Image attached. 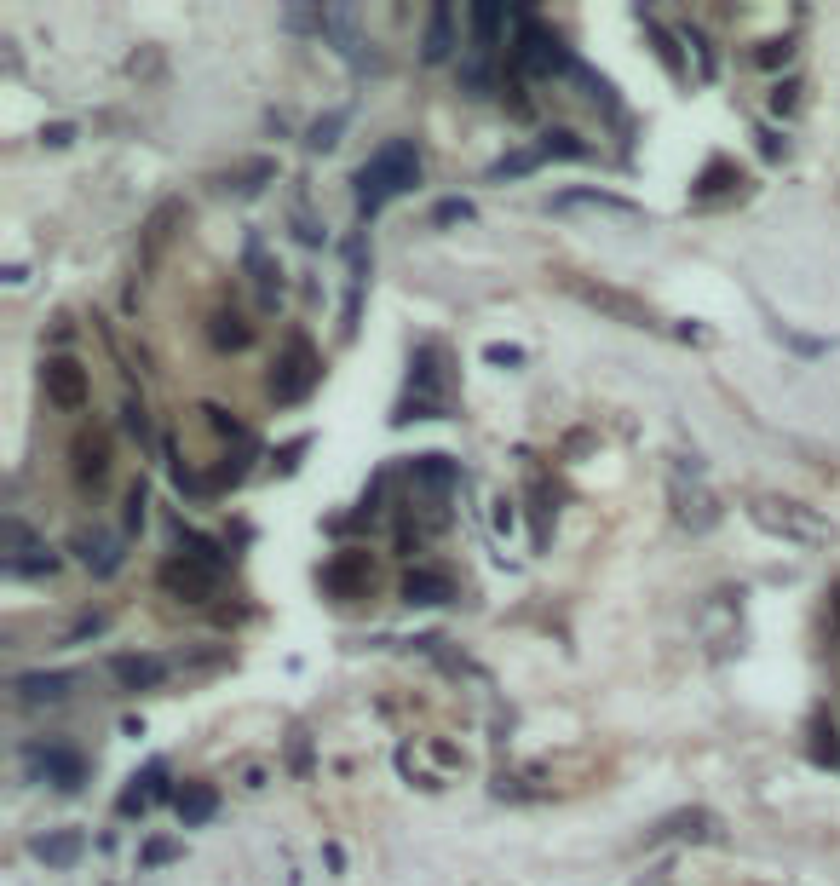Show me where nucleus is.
Listing matches in <instances>:
<instances>
[{"label":"nucleus","mask_w":840,"mask_h":886,"mask_svg":"<svg viewBox=\"0 0 840 886\" xmlns=\"http://www.w3.org/2000/svg\"><path fill=\"white\" fill-rule=\"evenodd\" d=\"M547 162L536 144L530 150H513V156H501V162H490V185H501V179H524V173H536V167Z\"/></svg>","instance_id":"nucleus-30"},{"label":"nucleus","mask_w":840,"mask_h":886,"mask_svg":"<svg viewBox=\"0 0 840 886\" xmlns=\"http://www.w3.org/2000/svg\"><path fill=\"white\" fill-rule=\"evenodd\" d=\"M829 616H835V628H840V582L829 587Z\"/></svg>","instance_id":"nucleus-49"},{"label":"nucleus","mask_w":840,"mask_h":886,"mask_svg":"<svg viewBox=\"0 0 840 886\" xmlns=\"http://www.w3.org/2000/svg\"><path fill=\"white\" fill-rule=\"evenodd\" d=\"M248 271H254V282H259V294H265V305L277 300V288H282V271L271 265V254H265V236H248Z\"/></svg>","instance_id":"nucleus-26"},{"label":"nucleus","mask_w":840,"mask_h":886,"mask_svg":"<svg viewBox=\"0 0 840 886\" xmlns=\"http://www.w3.org/2000/svg\"><path fill=\"white\" fill-rule=\"evenodd\" d=\"M369 587H374V564H369V553L346 547V553H334V559L323 564V593H328V599H363Z\"/></svg>","instance_id":"nucleus-8"},{"label":"nucleus","mask_w":840,"mask_h":886,"mask_svg":"<svg viewBox=\"0 0 840 886\" xmlns=\"http://www.w3.org/2000/svg\"><path fill=\"white\" fill-rule=\"evenodd\" d=\"M484 357H490V363H524V351L518 346H490Z\"/></svg>","instance_id":"nucleus-47"},{"label":"nucleus","mask_w":840,"mask_h":886,"mask_svg":"<svg viewBox=\"0 0 840 886\" xmlns=\"http://www.w3.org/2000/svg\"><path fill=\"white\" fill-rule=\"evenodd\" d=\"M656 840H720V817L691 806V812H674L656 823Z\"/></svg>","instance_id":"nucleus-20"},{"label":"nucleus","mask_w":840,"mask_h":886,"mask_svg":"<svg viewBox=\"0 0 840 886\" xmlns=\"http://www.w3.org/2000/svg\"><path fill=\"white\" fill-rule=\"evenodd\" d=\"M12 691H18V702H29V708H41V702H64L75 691V674H64V668H52V674H18V679H12Z\"/></svg>","instance_id":"nucleus-18"},{"label":"nucleus","mask_w":840,"mask_h":886,"mask_svg":"<svg viewBox=\"0 0 840 886\" xmlns=\"http://www.w3.org/2000/svg\"><path fill=\"white\" fill-rule=\"evenodd\" d=\"M277 179V162L271 156H254V162H242V167H231V173H219L213 185L219 190H236V196H254V190H265Z\"/></svg>","instance_id":"nucleus-24"},{"label":"nucleus","mask_w":840,"mask_h":886,"mask_svg":"<svg viewBox=\"0 0 840 886\" xmlns=\"http://www.w3.org/2000/svg\"><path fill=\"white\" fill-rule=\"evenodd\" d=\"M351 185H357V219H374L392 196H409L420 185V150L409 139H386L351 173Z\"/></svg>","instance_id":"nucleus-1"},{"label":"nucleus","mask_w":840,"mask_h":886,"mask_svg":"<svg viewBox=\"0 0 840 886\" xmlns=\"http://www.w3.org/2000/svg\"><path fill=\"white\" fill-rule=\"evenodd\" d=\"M41 386H47V403L64 409V415L87 409V397H93V380H87V369L75 357H47L41 363Z\"/></svg>","instance_id":"nucleus-7"},{"label":"nucleus","mask_w":840,"mask_h":886,"mask_svg":"<svg viewBox=\"0 0 840 886\" xmlns=\"http://www.w3.org/2000/svg\"><path fill=\"white\" fill-rule=\"evenodd\" d=\"M639 24H645V41L656 47V58H662V70H668V75H685V58H679L674 35H668V29L656 24V18H639Z\"/></svg>","instance_id":"nucleus-31"},{"label":"nucleus","mask_w":840,"mask_h":886,"mask_svg":"<svg viewBox=\"0 0 840 886\" xmlns=\"http://www.w3.org/2000/svg\"><path fill=\"white\" fill-rule=\"evenodd\" d=\"M0 536H6V547H12V559H29V553H41V541L29 536V524L18 513L0 518Z\"/></svg>","instance_id":"nucleus-33"},{"label":"nucleus","mask_w":840,"mask_h":886,"mask_svg":"<svg viewBox=\"0 0 840 886\" xmlns=\"http://www.w3.org/2000/svg\"><path fill=\"white\" fill-rule=\"evenodd\" d=\"M173 806H179V823H185V829H202V823L219 812V789L196 777V783H185V789L173 794Z\"/></svg>","instance_id":"nucleus-23"},{"label":"nucleus","mask_w":840,"mask_h":886,"mask_svg":"<svg viewBox=\"0 0 840 886\" xmlns=\"http://www.w3.org/2000/svg\"><path fill=\"white\" fill-rule=\"evenodd\" d=\"M167 674H173V662H167V656H150V651L110 656V679H116L121 691H156Z\"/></svg>","instance_id":"nucleus-11"},{"label":"nucleus","mask_w":840,"mask_h":886,"mask_svg":"<svg viewBox=\"0 0 840 886\" xmlns=\"http://www.w3.org/2000/svg\"><path fill=\"white\" fill-rule=\"evenodd\" d=\"M75 559L87 564L93 576H116L121 570V541L104 536V530H81V536H75Z\"/></svg>","instance_id":"nucleus-19"},{"label":"nucleus","mask_w":840,"mask_h":886,"mask_svg":"<svg viewBox=\"0 0 840 886\" xmlns=\"http://www.w3.org/2000/svg\"><path fill=\"white\" fill-rule=\"evenodd\" d=\"M720 190H743V173H737L731 162H708V173L697 179V190H691V196H697V202H714Z\"/></svg>","instance_id":"nucleus-28"},{"label":"nucleus","mask_w":840,"mask_h":886,"mask_svg":"<svg viewBox=\"0 0 840 886\" xmlns=\"http://www.w3.org/2000/svg\"><path fill=\"white\" fill-rule=\"evenodd\" d=\"M449 52H455V12H449L444 0L426 12V35H420V58L426 64H444Z\"/></svg>","instance_id":"nucleus-22"},{"label":"nucleus","mask_w":840,"mask_h":886,"mask_svg":"<svg viewBox=\"0 0 840 886\" xmlns=\"http://www.w3.org/2000/svg\"><path fill=\"white\" fill-rule=\"evenodd\" d=\"M518 18V35H513V75L524 81V75H570L576 70V58L564 52L559 29H547L541 18H530V12H513Z\"/></svg>","instance_id":"nucleus-3"},{"label":"nucleus","mask_w":840,"mask_h":886,"mask_svg":"<svg viewBox=\"0 0 840 886\" xmlns=\"http://www.w3.org/2000/svg\"><path fill=\"white\" fill-rule=\"evenodd\" d=\"M104 628H110V616H104V610H93V616H81V622L70 628V639H64V645H81V639H93V633H104Z\"/></svg>","instance_id":"nucleus-43"},{"label":"nucleus","mask_w":840,"mask_h":886,"mask_svg":"<svg viewBox=\"0 0 840 886\" xmlns=\"http://www.w3.org/2000/svg\"><path fill=\"white\" fill-rule=\"evenodd\" d=\"M553 208H605V213H622V219H639V202H628V196H616V190H564V196H553Z\"/></svg>","instance_id":"nucleus-25"},{"label":"nucleus","mask_w":840,"mask_h":886,"mask_svg":"<svg viewBox=\"0 0 840 886\" xmlns=\"http://www.w3.org/2000/svg\"><path fill=\"white\" fill-rule=\"evenodd\" d=\"M346 121H351V110H328V116H317L311 121V133H305V144H311V150H334L340 133H346Z\"/></svg>","instance_id":"nucleus-32"},{"label":"nucleus","mask_w":840,"mask_h":886,"mask_svg":"<svg viewBox=\"0 0 840 886\" xmlns=\"http://www.w3.org/2000/svg\"><path fill=\"white\" fill-rule=\"evenodd\" d=\"M208 340H213V351H248L254 346V323L242 311H231V305H219L208 317Z\"/></svg>","instance_id":"nucleus-21"},{"label":"nucleus","mask_w":840,"mask_h":886,"mask_svg":"<svg viewBox=\"0 0 840 886\" xmlns=\"http://www.w3.org/2000/svg\"><path fill=\"white\" fill-rule=\"evenodd\" d=\"M409 484L426 495H455V484H461V467L449 461V455H409Z\"/></svg>","instance_id":"nucleus-13"},{"label":"nucleus","mask_w":840,"mask_h":886,"mask_svg":"<svg viewBox=\"0 0 840 886\" xmlns=\"http://www.w3.org/2000/svg\"><path fill=\"white\" fill-rule=\"evenodd\" d=\"M29 852L41 863H52V869H70V863H81V852H87V835H81V829H47V835L29 840Z\"/></svg>","instance_id":"nucleus-17"},{"label":"nucleus","mask_w":840,"mask_h":886,"mask_svg":"<svg viewBox=\"0 0 840 886\" xmlns=\"http://www.w3.org/2000/svg\"><path fill=\"white\" fill-rule=\"evenodd\" d=\"M472 219V202L467 196H449V202H438V208H432V225H467Z\"/></svg>","instance_id":"nucleus-37"},{"label":"nucleus","mask_w":840,"mask_h":886,"mask_svg":"<svg viewBox=\"0 0 840 886\" xmlns=\"http://www.w3.org/2000/svg\"><path fill=\"white\" fill-rule=\"evenodd\" d=\"M461 87H467L472 98H484V93L495 87V81H490V64H484V52H472L467 64H461Z\"/></svg>","instance_id":"nucleus-34"},{"label":"nucleus","mask_w":840,"mask_h":886,"mask_svg":"<svg viewBox=\"0 0 840 886\" xmlns=\"http://www.w3.org/2000/svg\"><path fill=\"white\" fill-rule=\"evenodd\" d=\"M29 771H41L52 789H64V794H75L81 783H87V760H81L75 748H64V743L29 748Z\"/></svg>","instance_id":"nucleus-9"},{"label":"nucleus","mask_w":840,"mask_h":886,"mask_svg":"<svg viewBox=\"0 0 840 886\" xmlns=\"http://www.w3.org/2000/svg\"><path fill=\"white\" fill-rule=\"evenodd\" d=\"M564 288L576 294L582 305H593V311H605L610 323H628V328H656V311L645 300H633V294H622V288H605V282H582V277H564Z\"/></svg>","instance_id":"nucleus-6"},{"label":"nucleus","mask_w":840,"mask_h":886,"mask_svg":"<svg viewBox=\"0 0 840 886\" xmlns=\"http://www.w3.org/2000/svg\"><path fill=\"white\" fill-rule=\"evenodd\" d=\"M70 461H75V478L98 490V484L110 478V438H104V432H81V438L70 443Z\"/></svg>","instance_id":"nucleus-14"},{"label":"nucleus","mask_w":840,"mask_h":886,"mask_svg":"<svg viewBox=\"0 0 840 886\" xmlns=\"http://www.w3.org/2000/svg\"><path fill=\"white\" fill-rule=\"evenodd\" d=\"M156 582H162L167 599H179V605H208L219 599V570L202 559H190V553H173V559L156 570Z\"/></svg>","instance_id":"nucleus-5"},{"label":"nucleus","mask_w":840,"mask_h":886,"mask_svg":"<svg viewBox=\"0 0 840 886\" xmlns=\"http://www.w3.org/2000/svg\"><path fill=\"white\" fill-rule=\"evenodd\" d=\"M668 501H674V518L685 530H714V524H720V507H714V495L702 490V484L674 478V484H668Z\"/></svg>","instance_id":"nucleus-12"},{"label":"nucleus","mask_w":840,"mask_h":886,"mask_svg":"<svg viewBox=\"0 0 840 886\" xmlns=\"http://www.w3.org/2000/svg\"><path fill=\"white\" fill-rule=\"evenodd\" d=\"M41 144H47V150H70L75 127H70V121H52V127H41Z\"/></svg>","instance_id":"nucleus-44"},{"label":"nucleus","mask_w":840,"mask_h":886,"mask_svg":"<svg viewBox=\"0 0 840 886\" xmlns=\"http://www.w3.org/2000/svg\"><path fill=\"white\" fill-rule=\"evenodd\" d=\"M771 110H777V116L800 110V81H777V87H771Z\"/></svg>","instance_id":"nucleus-42"},{"label":"nucleus","mask_w":840,"mask_h":886,"mask_svg":"<svg viewBox=\"0 0 840 886\" xmlns=\"http://www.w3.org/2000/svg\"><path fill=\"white\" fill-rule=\"evenodd\" d=\"M52 570H58V553H47V547L29 559H12V576H52Z\"/></svg>","instance_id":"nucleus-39"},{"label":"nucleus","mask_w":840,"mask_h":886,"mask_svg":"<svg viewBox=\"0 0 840 886\" xmlns=\"http://www.w3.org/2000/svg\"><path fill=\"white\" fill-rule=\"evenodd\" d=\"M162 783H167V766H162V760H150V766H144L139 777H133V783L121 789L116 812H121V817H133V812H150V806H156V800H162V794H167Z\"/></svg>","instance_id":"nucleus-16"},{"label":"nucleus","mask_w":840,"mask_h":886,"mask_svg":"<svg viewBox=\"0 0 840 886\" xmlns=\"http://www.w3.org/2000/svg\"><path fill=\"white\" fill-rule=\"evenodd\" d=\"M144 501H150L144 484H133V490H127V513H121V518H127V530H139V524H144Z\"/></svg>","instance_id":"nucleus-45"},{"label":"nucleus","mask_w":840,"mask_h":886,"mask_svg":"<svg viewBox=\"0 0 840 886\" xmlns=\"http://www.w3.org/2000/svg\"><path fill=\"white\" fill-rule=\"evenodd\" d=\"M317 380H323V357L311 351L305 334H288L277 351V369H271V392L277 403H305V397L317 392Z\"/></svg>","instance_id":"nucleus-4"},{"label":"nucleus","mask_w":840,"mask_h":886,"mask_svg":"<svg viewBox=\"0 0 840 886\" xmlns=\"http://www.w3.org/2000/svg\"><path fill=\"white\" fill-rule=\"evenodd\" d=\"M179 858V846H173V840H150V846H144V869H156V863H173Z\"/></svg>","instance_id":"nucleus-46"},{"label":"nucleus","mask_w":840,"mask_h":886,"mask_svg":"<svg viewBox=\"0 0 840 886\" xmlns=\"http://www.w3.org/2000/svg\"><path fill=\"white\" fill-rule=\"evenodd\" d=\"M300 455H305V438H294L288 449H282V472H294V467H300Z\"/></svg>","instance_id":"nucleus-48"},{"label":"nucleus","mask_w":840,"mask_h":886,"mask_svg":"<svg viewBox=\"0 0 840 886\" xmlns=\"http://www.w3.org/2000/svg\"><path fill=\"white\" fill-rule=\"evenodd\" d=\"M202 415H208V426L219 432V438H236V443L248 438V426H242V420H236L231 409H219V403H202Z\"/></svg>","instance_id":"nucleus-35"},{"label":"nucleus","mask_w":840,"mask_h":886,"mask_svg":"<svg viewBox=\"0 0 840 886\" xmlns=\"http://www.w3.org/2000/svg\"><path fill=\"white\" fill-rule=\"evenodd\" d=\"M748 518L766 530V536H783L794 547H823V541H835V524L806 507V501H794V495H754L748 501Z\"/></svg>","instance_id":"nucleus-2"},{"label":"nucleus","mask_w":840,"mask_h":886,"mask_svg":"<svg viewBox=\"0 0 840 886\" xmlns=\"http://www.w3.org/2000/svg\"><path fill=\"white\" fill-rule=\"evenodd\" d=\"M501 24H507V12L501 6H472V52H484L490 58L501 47Z\"/></svg>","instance_id":"nucleus-27"},{"label":"nucleus","mask_w":840,"mask_h":886,"mask_svg":"<svg viewBox=\"0 0 840 886\" xmlns=\"http://www.w3.org/2000/svg\"><path fill=\"white\" fill-rule=\"evenodd\" d=\"M179 219H185V202H162V208L144 219V236H139V265L144 271L162 259V248L173 242V225H179Z\"/></svg>","instance_id":"nucleus-15"},{"label":"nucleus","mask_w":840,"mask_h":886,"mask_svg":"<svg viewBox=\"0 0 840 886\" xmlns=\"http://www.w3.org/2000/svg\"><path fill=\"white\" fill-rule=\"evenodd\" d=\"M449 599H461V587H455V576H449V570L420 564V570H409V576H403V605L438 610V605H449Z\"/></svg>","instance_id":"nucleus-10"},{"label":"nucleus","mask_w":840,"mask_h":886,"mask_svg":"<svg viewBox=\"0 0 840 886\" xmlns=\"http://www.w3.org/2000/svg\"><path fill=\"white\" fill-rule=\"evenodd\" d=\"M679 35H685V41L697 47V70H702V75H714V70H720V64H714V47H708V35H702L697 24H685V29H679Z\"/></svg>","instance_id":"nucleus-40"},{"label":"nucleus","mask_w":840,"mask_h":886,"mask_svg":"<svg viewBox=\"0 0 840 886\" xmlns=\"http://www.w3.org/2000/svg\"><path fill=\"white\" fill-rule=\"evenodd\" d=\"M121 426H127V432H133L139 443H150V415H144V403H133V397H127V409H121Z\"/></svg>","instance_id":"nucleus-41"},{"label":"nucleus","mask_w":840,"mask_h":886,"mask_svg":"<svg viewBox=\"0 0 840 886\" xmlns=\"http://www.w3.org/2000/svg\"><path fill=\"white\" fill-rule=\"evenodd\" d=\"M536 150L547 156V162H553V156H559V162H582V156H593V150H587V144L576 139V133H570V127H553V133H541Z\"/></svg>","instance_id":"nucleus-29"},{"label":"nucleus","mask_w":840,"mask_h":886,"mask_svg":"<svg viewBox=\"0 0 840 886\" xmlns=\"http://www.w3.org/2000/svg\"><path fill=\"white\" fill-rule=\"evenodd\" d=\"M789 58H794V41H789V35H771V41H760V47H754V64H766V70L789 64Z\"/></svg>","instance_id":"nucleus-36"},{"label":"nucleus","mask_w":840,"mask_h":886,"mask_svg":"<svg viewBox=\"0 0 840 886\" xmlns=\"http://www.w3.org/2000/svg\"><path fill=\"white\" fill-rule=\"evenodd\" d=\"M812 754H817V760H823V766H835V760H840V743H835V725H823V720H817V725H812Z\"/></svg>","instance_id":"nucleus-38"}]
</instances>
